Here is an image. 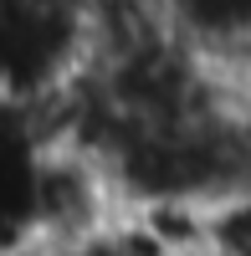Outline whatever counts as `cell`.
Here are the masks:
<instances>
[{
	"mask_svg": "<svg viewBox=\"0 0 251 256\" xmlns=\"http://www.w3.org/2000/svg\"><path fill=\"white\" fill-rule=\"evenodd\" d=\"M159 16L216 72L251 52V0H159Z\"/></svg>",
	"mask_w": 251,
	"mask_h": 256,
	"instance_id": "obj_1",
	"label": "cell"
},
{
	"mask_svg": "<svg viewBox=\"0 0 251 256\" xmlns=\"http://www.w3.org/2000/svg\"><path fill=\"white\" fill-rule=\"evenodd\" d=\"M67 256H174V251L154 236V226L144 220V216L123 210V216H118L108 230H98L92 241H82V246L67 251Z\"/></svg>",
	"mask_w": 251,
	"mask_h": 256,
	"instance_id": "obj_2",
	"label": "cell"
}]
</instances>
